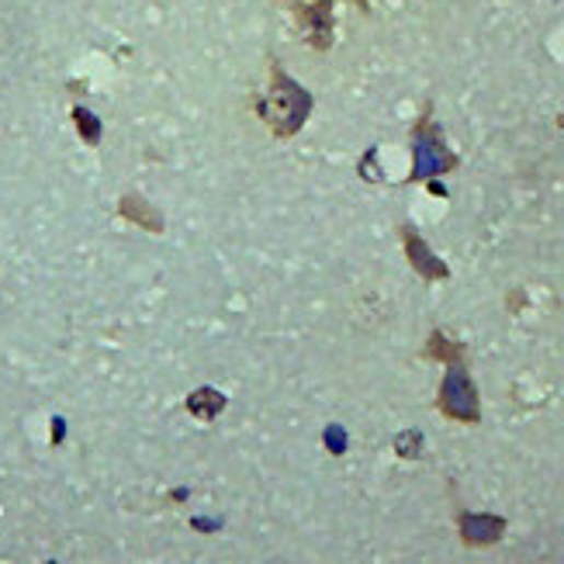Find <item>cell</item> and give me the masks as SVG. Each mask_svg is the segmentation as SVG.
Instances as JSON below:
<instances>
[{"mask_svg": "<svg viewBox=\"0 0 564 564\" xmlns=\"http://www.w3.org/2000/svg\"><path fill=\"white\" fill-rule=\"evenodd\" d=\"M429 360H447V364H461L464 357V343H453L444 330H433L429 333V343H426V350H423Z\"/></svg>", "mask_w": 564, "mask_h": 564, "instance_id": "8", "label": "cell"}, {"mask_svg": "<svg viewBox=\"0 0 564 564\" xmlns=\"http://www.w3.org/2000/svg\"><path fill=\"white\" fill-rule=\"evenodd\" d=\"M222 408H226V395L215 392V388H198V392H191L187 399V412H194L198 419H215Z\"/></svg>", "mask_w": 564, "mask_h": 564, "instance_id": "9", "label": "cell"}, {"mask_svg": "<svg viewBox=\"0 0 564 564\" xmlns=\"http://www.w3.org/2000/svg\"><path fill=\"white\" fill-rule=\"evenodd\" d=\"M62 433H67V423H62V419H53V444H62Z\"/></svg>", "mask_w": 564, "mask_h": 564, "instance_id": "13", "label": "cell"}, {"mask_svg": "<svg viewBox=\"0 0 564 564\" xmlns=\"http://www.w3.org/2000/svg\"><path fill=\"white\" fill-rule=\"evenodd\" d=\"M194 527H198V530H219V523H208V519H194Z\"/></svg>", "mask_w": 564, "mask_h": 564, "instance_id": "14", "label": "cell"}, {"mask_svg": "<svg viewBox=\"0 0 564 564\" xmlns=\"http://www.w3.org/2000/svg\"><path fill=\"white\" fill-rule=\"evenodd\" d=\"M506 537V519L492 513H461V540L468 548H488Z\"/></svg>", "mask_w": 564, "mask_h": 564, "instance_id": "5", "label": "cell"}, {"mask_svg": "<svg viewBox=\"0 0 564 564\" xmlns=\"http://www.w3.org/2000/svg\"><path fill=\"white\" fill-rule=\"evenodd\" d=\"M325 447H330L333 453H343L346 450V433H343V426H330V429H325Z\"/></svg>", "mask_w": 564, "mask_h": 564, "instance_id": "12", "label": "cell"}, {"mask_svg": "<svg viewBox=\"0 0 564 564\" xmlns=\"http://www.w3.org/2000/svg\"><path fill=\"white\" fill-rule=\"evenodd\" d=\"M309 28V42L315 49H330L333 46V0H315L312 8L301 11Z\"/></svg>", "mask_w": 564, "mask_h": 564, "instance_id": "6", "label": "cell"}, {"mask_svg": "<svg viewBox=\"0 0 564 564\" xmlns=\"http://www.w3.org/2000/svg\"><path fill=\"white\" fill-rule=\"evenodd\" d=\"M440 412L458 423H479L482 419V402H479V388L468 378L464 367L453 364L444 384H440V399H437Z\"/></svg>", "mask_w": 564, "mask_h": 564, "instance_id": "3", "label": "cell"}, {"mask_svg": "<svg viewBox=\"0 0 564 564\" xmlns=\"http://www.w3.org/2000/svg\"><path fill=\"white\" fill-rule=\"evenodd\" d=\"M118 215H122V219H128V222L149 229V232H163V215L153 205H149L142 194H125V198L118 202Z\"/></svg>", "mask_w": 564, "mask_h": 564, "instance_id": "7", "label": "cell"}, {"mask_svg": "<svg viewBox=\"0 0 564 564\" xmlns=\"http://www.w3.org/2000/svg\"><path fill=\"white\" fill-rule=\"evenodd\" d=\"M357 4H360V8H364V11H367V0H357Z\"/></svg>", "mask_w": 564, "mask_h": 564, "instance_id": "15", "label": "cell"}, {"mask_svg": "<svg viewBox=\"0 0 564 564\" xmlns=\"http://www.w3.org/2000/svg\"><path fill=\"white\" fill-rule=\"evenodd\" d=\"M256 115L274 128L277 139H291L312 115V94L301 83H295L280 67H274L271 94L260 101Z\"/></svg>", "mask_w": 564, "mask_h": 564, "instance_id": "1", "label": "cell"}, {"mask_svg": "<svg viewBox=\"0 0 564 564\" xmlns=\"http://www.w3.org/2000/svg\"><path fill=\"white\" fill-rule=\"evenodd\" d=\"M399 232H402V243H405L408 264L416 267V274H419L423 280H447V277H450V267L426 246V240H423V235H419L416 229H412V226H402Z\"/></svg>", "mask_w": 564, "mask_h": 564, "instance_id": "4", "label": "cell"}, {"mask_svg": "<svg viewBox=\"0 0 564 564\" xmlns=\"http://www.w3.org/2000/svg\"><path fill=\"white\" fill-rule=\"evenodd\" d=\"M412 160H416V166H412V173L405 177L408 184L440 177V173L458 166V157L444 146V136H440V128L429 122V112L423 115V122L416 128H412Z\"/></svg>", "mask_w": 564, "mask_h": 564, "instance_id": "2", "label": "cell"}, {"mask_svg": "<svg viewBox=\"0 0 564 564\" xmlns=\"http://www.w3.org/2000/svg\"><path fill=\"white\" fill-rule=\"evenodd\" d=\"M395 453L405 461H416L419 453H423V433L419 429H408V433H399V440H395Z\"/></svg>", "mask_w": 564, "mask_h": 564, "instance_id": "11", "label": "cell"}, {"mask_svg": "<svg viewBox=\"0 0 564 564\" xmlns=\"http://www.w3.org/2000/svg\"><path fill=\"white\" fill-rule=\"evenodd\" d=\"M73 122H77V128H80L83 142H91V146L101 142V122H97L91 112H87V107H73Z\"/></svg>", "mask_w": 564, "mask_h": 564, "instance_id": "10", "label": "cell"}]
</instances>
